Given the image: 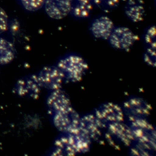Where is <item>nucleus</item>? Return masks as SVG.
I'll list each match as a JSON object with an SVG mask.
<instances>
[{
    "instance_id": "1",
    "label": "nucleus",
    "mask_w": 156,
    "mask_h": 156,
    "mask_svg": "<svg viewBox=\"0 0 156 156\" xmlns=\"http://www.w3.org/2000/svg\"><path fill=\"white\" fill-rule=\"evenodd\" d=\"M130 126L134 141L149 151H154L156 147L155 130L146 118L129 117Z\"/></svg>"
},
{
    "instance_id": "2",
    "label": "nucleus",
    "mask_w": 156,
    "mask_h": 156,
    "mask_svg": "<svg viewBox=\"0 0 156 156\" xmlns=\"http://www.w3.org/2000/svg\"><path fill=\"white\" fill-rule=\"evenodd\" d=\"M57 66L63 73L65 80L71 82L81 80L88 68L87 62L76 54L65 56L58 62Z\"/></svg>"
},
{
    "instance_id": "3",
    "label": "nucleus",
    "mask_w": 156,
    "mask_h": 156,
    "mask_svg": "<svg viewBox=\"0 0 156 156\" xmlns=\"http://www.w3.org/2000/svg\"><path fill=\"white\" fill-rule=\"evenodd\" d=\"M105 128V139L110 146L116 149L130 147L134 142L130 126L123 121L107 124Z\"/></svg>"
},
{
    "instance_id": "4",
    "label": "nucleus",
    "mask_w": 156,
    "mask_h": 156,
    "mask_svg": "<svg viewBox=\"0 0 156 156\" xmlns=\"http://www.w3.org/2000/svg\"><path fill=\"white\" fill-rule=\"evenodd\" d=\"M80 116L71 107L52 115L55 127L62 133H69L79 129Z\"/></svg>"
},
{
    "instance_id": "5",
    "label": "nucleus",
    "mask_w": 156,
    "mask_h": 156,
    "mask_svg": "<svg viewBox=\"0 0 156 156\" xmlns=\"http://www.w3.org/2000/svg\"><path fill=\"white\" fill-rule=\"evenodd\" d=\"M108 40L113 48L127 51L134 44L137 37L129 28L119 26L113 29Z\"/></svg>"
},
{
    "instance_id": "6",
    "label": "nucleus",
    "mask_w": 156,
    "mask_h": 156,
    "mask_svg": "<svg viewBox=\"0 0 156 156\" xmlns=\"http://www.w3.org/2000/svg\"><path fill=\"white\" fill-rule=\"evenodd\" d=\"M37 76L42 87L50 91L60 89L65 80L63 73L57 66L43 68Z\"/></svg>"
},
{
    "instance_id": "7",
    "label": "nucleus",
    "mask_w": 156,
    "mask_h": 156,
    "mask_svg": "<svg viewBox=\"0 0 156 156\" xmlns=\"http://www.w3.org/2000/svg\"><path fill=\"white\" fill-rule=\"evenodd\" d=\"M42 88L37 74H30L19 79L15 86V90L21 97L37 99Z\"/></svg>"
},
{
    "instance_id": "8",
    "label": "nucleus",
    "mask_w": 156,
    "mask_h": 156,
    "mask_svg": "<svg viewBox=\"0 0 156 156\" xmlns=\"http://www.w3.org/2000/svg\"><path fill=\"white\" fill-rule=\"evenodd\" d=\"M106 125L94 114H87L80 116L79 129L91 140H98L102 135Z\"/></svg>"
},
{
    "instance_id": "9",
    "label": "nucleus",
    "mask_w": 156,
    "mask_h": 156,
    "mask_svg": "<svg viewBox=\"0 0 156 156\" xmlns=\"http://www.w3.org/2000/svg\"><path fill=\"white\" fill-rule=\"evenodd\" d=\"M94 115L105 125L111 122L123 121L124 118L122 108L113 102L101 104L96 109Z\"/></svg>"
},
{
    "instance_id": "10",
    "label": "nucleus",
    "mask_w": 156,
    "mask_h": 156,
    "mask_svg": "<svg viewBox=\"0 0 156 156\" xmlns=\"http://www.w3.org/2000/svg\"><path fill=\"white\" fill-rule=\"evenodd\" d=\"M122 110L128 118H146L150 114L151 107L143 98L132 97L124 102Z\"/></svg>"
},
{
    "instance_id": "11",
    "label": "nucleus",
    "mask_w": 156,
    "mask_h": 156,
    "mask_svg": "<svg viewBox=\"0 0 156 156\" xmlns=\"http://www.w3.org/2000/svg\"><path fill=\"white\" fill-rule=\"evenodd\" d=\"M73 0H45L44 7L48 16L54 20H61L71 10Z\"/></svg>"
},
{
    "instance_id": "12",
    "label": "nucleus",
    "mask_w": 156,
    "mask_h": 156,
    "mask_svg": "<svg viewBox=\"0 0 156 156\" xmlns=\"http://www.w3.org/2000/svg\"><path fill=\"white\" fill-rule=\"evenodd\" d=\"M46 105L51 115L72 107L69 96L61 88L51 91L47 98Z\"/></svg>"
},
{
    "instance_id": "13",
    "label": "nucleus",
    "mask_w": 156,
    "mask_h": 156,
    "mask_svg": "<svg viewBox=\"0 0 156 156\" xmlns=\"http://www.w3.org/2000/svg\"><path fill=\"white\" fill-rule=\"evenodd\" d=\"M114 28L113 22L109 17L101 16L91 23L90 31L96 38L108 40Z\"/></svg>"
},
{
    "instance_id": "14",
    "label": "nucleus",
    "mask_w": 156,
    "mask_h": 156,
    "mask_svg": "<svg viewBox=\"0 0 156 156\" xmlns=\"http://www.w3.org/2000/svg\"><path fill=\"white\" fill-rule=\"evenodd\" d=\"M76 154L77 153L67 133H62L54 141L52 155L73 156Z\"/></svg>"
},
{
    "instance_id": "15",
    "label": "nucleus",
    "mask_w": 156,
    "mask_h": 156,
    "mask_svg": "<svg viewBox=\"0 0 156 156\" xmlns=\"http://www.w3.org/2000/svg\"><path fill=\"white\" fill-rule=\"evenodd\" d=\"M67 134L69 136L77 154L86 153L89 151L91 147V140L82 132L80 129L75 132Z\"/></svg>"
},
{
    "instance_id": "16",
    "label": "nucleus",
    "mask_w": 156,
    "mask_h": 156,
    "mask_svg": "<svg viewBox=\"0 0 156 156\" xmlns=\"http://www.w3.org/2000/svg\"><path fill=\"white\" fill-rule=\"evenodd\" d=\"M125 13L127 18L134 23L143 20L145 9L141 1L139 0H129L125 6Z\"/></svg>"
},
{
    "instance_id": "17",
    "label": "nucleus",
    "mask_w": 156,
    "mask_h": 156,
    "mask_svg": "<svg viewBox=\"0 0 156 156\" xmlns=\"http://www.w3.org/2000/svg\"><path fill=\"white\" fill-rule=\"evenodd\" d=\"M93 10V0H73L71 12L79 19L88 18Z\"/></svg>"
},
{
    "instance_id": "18",
    "label": "nucleus",
    "mask_w": 156,
    "mask_h": 156,
    "mask_svg": "<svg viewBox=\"0 0 156 156\" xmlns=\"http://www.w3.org/2000/svg\"><path fill=\"white\" fill-rule=\"evenodd\" d=\"M15 56V48L12 43L0 38V65L10 63Z\"/></svg>"
},
{
    "instance_id": "19",
    "label": "nucleus",
    "mask_w": 156,
    "mask_h": 156,
    "mask_svg": "<svg viewBox=\"0 0 156 156\" xmlns=\"http://www.w3.org/2000/svg\"><path fill=\"white\" fill-rule=\"evenodd\" d=\"M93 2L102 10L108 12L116 7L119 0H93Z\"/></svg>"
},
{
    "instance_id": "20",
    "label": "nucleus",
    "mask_w": 156,
    "mask_h": 156,
    "mask_svg": "<svg viewBox=\"0 0 156 156\" xmlns=\"http://www.w3.org/2000/svg\"><path fill=\"white\" fill-rule=\"evenodd\" d=\"M23 7L27 11L35 12L41 9L45 0H20Z\"/></svg>"
},
{
    "instance_id": "21",
    "label": "nucleus",
    "mask_w": 156,
    "mask_h": 156,
    "mask_svg": "<svg viewBox=\"0 0 156 156\" xmlns=\"http://www.w3.org/2000/svg\"><path fill=\"white\" fill-rule=\"evenodd\" d=\"M155 26L149 27L144 35V40L149 48L155 49Z\"/></svg>"
},
{
    "instance_id": "22",
    "label": "nucleus",
    "mask_w": 156,
    "mask_h": 156,
    "mask_svg": "<svg viewBox=\"0 0 156 156\" xmlns=\"http://www.w3.org/2000/svg\"><path fill=\"white\" fill-rule=\"evenodd\" d=\"M8 25V16L5 10L0 7V34L7 30Z\"/></svg>"
},
{
    "instance_id": "23",
    "label": "nucleus",
    "mask_w": 156,
    "mask_h": 156,
    "mask_svg": "<svg viewBox=\"0 0 156 156\" xmlns=\"http://www.w3.org/2000/svg\"><path fill=\"white\" fill-rule=\"evenodd\" d=\"M149 151H150L137 143L130 147V152L132 155H151V154L149 153Z\"/></svg>"
}]
</instances>
